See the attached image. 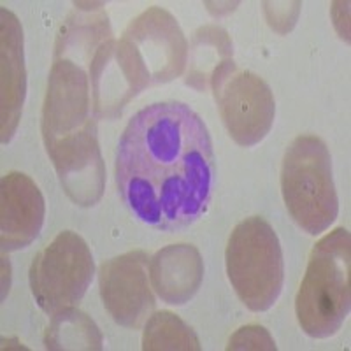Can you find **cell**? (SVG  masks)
Listing matches in <instances>:
<instances>
[{
	"mask_svg": "<svg viewBox=\"0 0 351 351\" xmlns=\"http://www.w3.org/2000/svg\"><path fill=\"white\" fill-rule=\"evenodd\" d=\"M116 186L132 215L158 230L186 228L206 215L215 152L204 120L183 102H156L132 116L114 162Z\"/></svg>",
	"mask_w": 351,
	"mask_h": 351,
	"instance_id": "1",
	"label": "cell"
},
{
	"mask_svg": "<svg viewBox=\"0 0 351 351\" xmlns=\"http://www.w3.org/2000/svg\"><path fill=\"white\" fill-rule=\"evenodd\" d=\"M112 37L102 2H76L56 37L43 108V139L69 199L81 208L102 197L106 169L97 139L90 64Z\"/></svg>",
	"mask_w": 351,
	"mask_h": 351,
	"instance_id": "2",
	"label": "cell"
},
{
	"mask_svg": "<svg viewBox=\"0 0 351 351\" xmlns=\"http://www.w3.org/2000/svg\"><path fill=\"white\" fill-rule=\"evenodd\" d=\"M350 232L339 227L313 247L295 299L299 325L309 337L337 334L350 315Z\"/></svg>",
	"mask_w": 351,
	"mask_h": 351,
	"instance_id": "3",
	"label": "cell"
},
{
	"mask_svg": "<svg viewBox=\"0 0 351 351\" xmlns=\"http://www.w3.org/2000/svg\"><path fill=\"white\" fill-rule=\"evenodd\" d=\"M285 206L309 236L327 230L337 218L332 158L327 144L316 136H299L288 146L281 165Z\"/></svg>",
	"mask_w": 351,
	"mask_h": 351,
	"instance_id": "4",
	"label": "cell"
},
{
	"mask_svg": "<svg viewBox=\"0 0 351 351\" xmlns=\"http://www.w3.org/2000/svg\"><path fill=\"white\" fill-rule=\"evenodd\" d=\"M227 274L241 302L255 313L271 309L285 281L283 250L274 228L260 216L243 219L228 237Z\"/></svg>",
	"mask_w": 351,
	"mask_h": 351,
	"instance_id": "5",
	"label": "cell"
},
{
	"mask_svg": "<svg viewBox=\"0 0 351 351\" xmlns=\"http://www.w3.org/2000/svg\"><path fill=\"white\" fill-rule=\"evenodd\" d=\"M95 274L88 244L76 232H60L30 265V288L37 306L48 315L80 302Z\"/></svg>",
	"mask_w": 351,
	"mask_h": 351,
	"instance_id": "6",
	"label": "cell"
},
{
	"mask_svg": "<svg viewBox=\"0 0 351 351\" xmlns=\"http://www.w3.org/2000/svg\"><path fill=\"white\" fill-rule=\"evenodd\" d=\"M211 92L228 134L239 146L252 148L265 139L274 123L276 102L262 77L236 65Z\"/></svg>",
	"mask_w": 351,
	"mask_h": 351,
	"instance_id": "7",
	"label": "cell"
},
{
	"mask_svg": "<svg viewBox=\"0 0 351 351\" xmlns=\"http://www.w3.org/2000/svg\"><path fill=\"white\" fill-rule=\"evenodd\" d=\"M90 84L97 120H116L134 97L152 86L148 72L132 44L112 37L93 56Z\"/></svg>",
	"mask_w": 351,
	"mask_h": 351,
	"instance_id": "8",
	"label": "cell"
},
{
	"mask_svg": "<svg viewBox=\"0 0 351 351\" xmlns=\"http://www.w3.org/2000/svg\"><path fill=\"white\" fill-rule=\"evenodd\" d=\"M121 39L132 44L148 72L149 84L171 83L188 64V43L171 12L149 8L125 28Z\"/></svg>",
	"mask_w": 351,
	"mask_h": 351,
	"instance_id": "9",
	"label": "cell"
},
{
	"mask_svg": "<svg viewBox=\"0 0 351 351\" xmlns=\"http://www.w3.org/2000/svg\"><path fill=\"white\" fill-rule=\"evenodd\" d=\"M148 253L134 250L100 265L102 302L111 318L125 328H141L155 309L156 302L148 281Z\"/></svg>",
	"mask_w": 351,
	"mask_h": 351,
	"instance_id": "10",
	"label": "cell"
},
{
	"mask_svg": "<svg viewBox=\"0 0 351 351\" xmlns=\"http://www.w3.org/2000/svg\"><path fill=\"white\" fill-rule=\"evenodd\" d=\"M46 202L39 186L23 172H8L0 183V244L2 252L30 246L44 225Z\"/></svg>",
	"mask_w": 351,
	"mask_h": 351,
	"instance_id": "11",
	"label": "cell"
},
{
	"mask_svg": "<svg viewBox=\"0 0 351 351\" xmlns=\"http://www.w3.org/2000/svg\"><path fill=\"white\" fill-rule=\"evenodd\" d=\"M0 62H2V143L8 144L20 123L27 93L23 30L18 18L2 8L0 11Z\"/></svg>",
	"mask_w": 351,
	"mask_h": 351,
	"instance_id": "12",
	"label": "cell"
},
{
	"mask_svg": "<svg viewBox=\"0 0 351 351\" xmlns=\"http://www.w3.org/2000/svg\"><path fill=\"white\" fill-rule=\"evenodd\" d=\"M149 278L160 299L172 306H183L202 283V256L192 244H171L152 258Z\"/></svg>",
	"mask_w": 351,
	"mask_h": 351,
	"instance_id": "13",
	"label": "cell"
},
{
	"mask_svg": "<svg viewBox=\"0 0 351 351\" xmlns=\"http://www.w3.org/2000/svg\"><path fill=\"white\" fill-rule=\"evenodd\" d=\"M236 67L230 36L218 25H206L193 34L184 83L208 92Z\"/></svg>",
	"mask_w": 351,
	"mask_h": 351,
	"instance_id": "14",
	"label": "cell"
},
{
	"mask_svg": "<svg viewBox=\"0 0 351 351\" xmlns=\"http://www.w3.org/2000/svg\"><path fill=\"white\" fill-rule=\"evenodd\" d=\"M102 334L86 313L76 307H65L55 313L44 334L48 350H102Z\"/></svg>",
	"mask_w": 351,
	"mask_h": 351,
	"instance_id": "15",
	"label": "cell"
},
{
	"mask_svg": "<svg viewBox=\"0 0 351 351\" xmlns=\"http://www.w3.org/2000/svg\"><path fill=\"white\" fill-rule=\"evenodd\" d=\"M144 351L186 350L199 351L200 341L193 328L171 311H158L146 322L143 334Z\"/></svg>",
	"mask_w": 351,
	"mask_h": 351,
	"instance_id": "16",
	"label": "cell"
},
{
	"mask_svg": "<svg viewBox=\"0 0 351 351\" xmlns=\"http://www.w3.org/2000/svg\"><path fill=\"white\" fill-rule=\"evenodd\" d=\"M227 350H276V343L263 327L246 325L232 335Z\"/></svg>",
	"mask_w": 351,
	"mask_h": 351,
	"instance_id": "17",
	"label": "cell"
}]
</instances>
